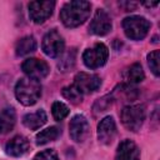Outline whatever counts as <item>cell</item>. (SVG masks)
<instances>
[{"label": "cell", "mask_w": 160, "mask_h": 160, "mask_svg": "<svg viewBox=\"0 0 160 160\" xmlns=\"http://www.w3.org/2000/svg\"><path fill=\"white\" fill-rule=\"evenodd\" d=\"M61 131L59 128L56 126H50V128H46L44 130H41L38 135H36V144L38 145H45L50 141H54L56 140L59 136H60Z\"/></svg>", "instance_id": "d6986e66"}, {"label": "cell", "mask_w": 160, "mask_h": 160, "mask_svg": "<svg viewBox=\"0 0 160 160\" xmlns=\"http://www.w3.org/2000/svg\"><path fill=\"white\" fill-rule=\"evenodd\" d=\"M41 49L45 52V55H48L50 58H59L64 54L65 41H64L62 36L60 35V32L56 31L55 29H52L44 35L42 42H41Z\"/></svg>", "instance_id": "8992f818"}, {"label": "cell", "mask_w": 160, "mask_h": 160, "mask_svg": "<svg viewBox=\"0 0 160 160\" xmlns=\"http://www.w3.org/2000/svg\"><path fill=\"white\" fill-rule=\"evenodd\" d=\"M122 76H124V80L128 82V85L139 84L145 79L144 70H142V68L139 62H134L132 65L126 68L122 72Z\"/></svg>", "instance_id": "e0dca14e"}, {"label": "cell", "mask_w": 160, "mask_h": 160, "mask_svg": "<svg viewBox=\"0 0 160 160\" xmlns=\"http://www.w3.org/2000/svg\"><path fill=\"white\" fill-rule=\"evenodd\" d=\"M75 60H76V51H75V49H70V51L62 54V58L59 61L58 66L61 71H69L70 69L74 68Z\"/></svg>", "instance_id": "ffe728a7"}, {"label": "cell", "mask_w": 160, "mask_h": 160, "mask_svg": "<svg viewBox=\"0 0 160 160\" xmlns=\"http://www.w3.org/2000/svg\"><path fill=\"white\" fill-rule=\"evenodd\" d=\"M145 120L144 105H128L121 110V122L130 131H139Z\"/></svg>", "instance_id": "277c9868"}, {"label": "cell", "mask_w": 160, "mask_h": 160, "mask_svg": "<svg viewBox=\"0 0 160 160\" xmlns=\"http://www.w3.org/2000/svg\"><path fill=\"white\" fill-rule=\"evenodd\" d=\"M21 69L28 75V78L38 80V81L46 78L50 72L49 64L46 61H44L41 59H36V58H29V59L24 60V62L21 64Z\"/></svg>", "instance_id": "52a82bcc"}, {"label": "cell", "mask_w": 160, "mask_h": 160, "mask_svg": "<svg viewBox=\"0 0 160 160\" xmlns=\"http://www.w3.org/2000/svg\"><path fill=\"white\" fill-rule=\"evenodd\" d=\"M34 160H59V156L55 150L52 149H45L40 152H38L34 156Z\"/></svg>", "instance_id": "cb8c5ba5"}, {"label": "cell", "mask_w": 160, "mask_h": 160, "mask_svg": "<svg viewBox=\"0 0 160 160\" xmlns=\"http://www.w3.org/2000/svg\"><path fill=\"white\" fill-rule=\"evenodd\" d=\"M91 11V4L84 0H74L65 2L60 10L59 18L66 28H76L84 24Z\"/></svg>", "instance_id": "6da1fadb"}, {"label": "cell", "mask_w": 160, "mask_h": 160, "mask_svg": "<svg viewBox=\"0 0 160 160\" xmlns=\"http://www.w3.org/2000/svg\"><path fill=\"white\" fill-rule=\"evenodd\" d=\"M159 59H160V52L159 50H154L148 55V64L150 70L152 71V74L155 76H159L160 71H159Z\"/></svg>", "instance_id": "603a6c76"}, {"label": "cell", "mask_w": 160, "mask_h": 160, "mask_svg": "<svg viewBox=\"0 0 160 160\" xmlns=\"http://www.w3.org/2000/svg\"><path fill=\"white\" fill-rule=\"evenodd\" d=\"M112 29V21L110 15L104 9H98L90 21L89 31L94 35L102 36L111 31Z\"/></svg>", "instance_id": "9c48e42d"}, {"label": "cell", "mask_w": 160, "mask_h": 160, "mask_svg": "<svg viewBox=\"0 0 160 160\" xmlns=\"http://www.w3.org/2000/svg\"><path fill=\"white\" fill-rule=\"evenodd\" d=\"M72 85L82 95L84 94H91L101 86V79L95 74H89V72L81 71V72H78L75 75Z\"/></svg>", "instance_id": "30bf717a"}, {"label": "cell", "mask_w": 160, "mask_h": 160, "mask_svg": "<svg viewBox=\"0 0 160 160\" xmlns=\"http://www.w3.org/2000/svg\"><path fill=\"white\" fill-rule=\"evenodd\" d=\"M159 2H144V5H146V6H156Z\"/></svg>", "instance_id": "d4e9b609"}, {"label": "cell", "mask_w": 160, "mask_h": 160, "mask_svg": "<svg viewBox=\"0 0 160 160\" xmlns=\"http://www.w3.org/2000/svg\"><path fill=\"white\" fill-rule=\"evenodd\" d=\"M55 1H30L28 5L29 16L35 24L45 22L52 14Z\"/></svg>", "instance_id": "ba28073f"}, {"label": "cell", "mask_w": 160, "mask_h": 160, "mask_svg": "<svg viewBox=\"0 0 160 160\" xmlns=\"http://www.w3.org/2000/svg\"><path fill=\"white\" fill-rule=\"evenodd\" d=\"M51 114L55 120H58V121L64 120L69 115V108L61 101H55L51 105Z\"/></svg>", "instance_id": "7402d4cb"}, {"label": "cell", "mask_w": 160, "mask_h": 160, "mask_svg": "<svg viewBox=\"0 0 160 160\" xmlns=\"http://www.w3.org/2000/svg\"><path fill=\"white\" fill-rule=\"evenodd\" d=\"M90 132V125L88 119L84 115H75L69 124V134L70 138L76 142H82Z\"/></svg>", "instance_id": "8fae6325"}, {"label": "cell", "mask_w": 160, "mask_h": 160, "mask_svg": "<svg viewBox=\"0 0 160 160\" xmlns=\"http://www.w3.org/2000/svg\"><path fill=\"white\" fill-rule=\"evenodd\" d=\"M109 56V49L102 42H96L94 46L86 49L82 54V61L89 69H98L105 65Z\"/></svg>", "instance_id": "5b68a950"}, {"label": "cell", "mask_w": 160, "mask_h": 160, "mask_svg": "<svg viewBox=\"0 0 160 160\" xmlns=\"http://www.w3.org/2000/svg\"><path fill=\"white\" fill-rule=\"evenodd\" d=\"M46 120H48L46 112L42 109H39L34 112H29V114L24 115L22 124L30 130H38L46 122Z\"/></svg>", "instance_id": "2e32d148"}, {"label": "cell", "mask_w": 160, "mask_h": 160, "mask_svg": "<svg viewBox=\"0 0 160 160\" xmlns=\"http://www.w3.org/2000/svg\"><path fill=\"white\" fill-rule=\"evenodd\" d=\"M150 21L140 15L126 16L122 20V29L125 35L131 40H141L144 39L150 30Z\"/></svg>", "instance_id": "3957f363"}, {"label": "cell", "mask_w": 160, "mask_h": 160, "mask_svg": "<svg viewBox=\"0 0 160 160\" xmlns=\"http://www.w3.org/2000/svg\"><path fill=\"white\" fill-rule=\"evenodd\" d=\"M16 124V112L11 106H6L0 111V134L10 132Z\"/></svg>", "instance_id": "9a60e30c"}, {"label": "cell", "mask_w": 160, "mask_h": 160, "mask_svg": "<svg viewBox=\"0 0 160 160\" xmlns=\"http://www.w3.org/2000/svg\"><path fill=\"white\" fill-rule=\"evenodd\" d=\"M62 96L65 99H68L69 101H71L72 104H79L82 100V94L74 86V85H69L65 86L62 89Z\"/></svg>", "instance_id": "44dd1931"}, {"label": "cell", "mask_w": 160, "mask_h": 160, "mask_svg": "<svg viewBox=\"0 0 160 160\" xmlns=\"http://www.w3.org/2000/svg\"><path fill=\"white\" fill-rule=\"evenodd\" d=\"M116 135V124L112 116H105L98 125V140L104 145L112 142Z\"/></svg>", "instance_id": "7c38bea8"}, {"label": "cell", "mask_w": 160, "mask_h": 160, "mask_svg": "<svg viewBox=\"0 0 160 160\" xmlns=\"http://www.w3.org/2000/svg\"><path fill=\"white\" fill-rule=\"evenodd\" d=\"M15 96L18 101L25 106H31L41 96V85L38 80L21 78L15 85Z\"/></svg>", "instance_id": "7a4b0ae2"}, {"label": "cell", "mask_w": 160, "mask_h": 160, "mask_svg": "<svg viewBox=\"0 0 160 160\" xmlns=\"http://www.w3.org/2000/svg\"><path fill=\"white\" fill-rule=\"evenodd\" d=\"M30 149V142L25 136L18 135L14 136L10 141H8L6 146H5V151L8 155L14 156V158H19L22 156L24 154H26Z\"/></svg>", "instance_id": "5bb4252c"}, {"label": "cell", "mask_w": 160, "mask_h": 160, "mask_svg": "<svg viewBox=\"0 0 160 160\" xmlns=\"http://www.w3.org/2000/svg\"><path fill=\"white\" fill-rule=\"evenodd\" d=\"M115 160H140V150L131 140H122L115 154Z\"/></svg>", "instance_id": "4fadbf2b"}, {"label": "cell", "mask_w": 160, "mask_h": 160, "mask_svg": "<svg viewBox=\"0 0 160 160\" xmlns=\"http://www.w3.org/2000/svg\"><path fill=\"white\" fill-rule=\"evenodd\" d=\"M36 40L32 35H26L18 40L15 45V52L18 56H26L36 50Z\"/></svg>", "instance_id": "ac0fdd59"}]
</instances>
